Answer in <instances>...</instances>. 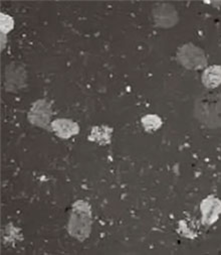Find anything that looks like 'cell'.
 <instances>
[{
    "instance_id": "obj_1",
    "label": "cell",
    "mask_w": 221,
    "mask_h": 255,
    "mask_svg": "<svg viewBox=\"0 0 221 255\" xmlns=\"http://www.w3.org/2000/svg\"><path fill=\"white\" fill-rule=\"evenodd\" d=\"M93 213L90 204L78 200L74 203L68 223L70 235L78 241L85 240L91 234Z\"/></svg>"
},
{
    "instance_id": "obj_2",
    "label": "cell",
    "mask_w": 221,
    "mask_h": 255,
    "mask_svg": "<svg viewBox=\"0 0 221 255\" xmlns=\"http://www.w3.org/2000/svg\"><path fill=\"white\" fill-rule=\"evenodd\" d=\"M195 115L210 128L221 127V95L206 94L199 97L195 103Z\"/></svg>"
},
{
    "instance_id": "obj_3",
    "label": "cell",
    "mask_w": 221,
    "mask_h": 255,
    "mask_svg": "<svg viewBox=\"0 0 221 255\" xmlns=\"http://www.w3.org/2000/svg\"><path fill=\"white\" fill-rule=\"evenodd\" d=\"M177 60L186 69L200 70L206 67L205 53L193 44H186L177 52Z\"/></svg>"
},
{
    "instance_id": "obj_4",
    "label": "cell",
    "mask_w": 221,
    "mask_h": 255,
    "mask_svg": "<svg viewBox=\"0 0 221 255\" xmlns=\"http://www.w3.org/2000/svg\"><path fill=\"white\" fill-rule=\"evenodd\" d=\"M52 115V105L46 100H38L30 108L27 117L31 124L48 129Z\"/></svg>"
},
{
    "instance_id": "obj_5",
    "label": "cell",
    "mask_w": 221,
    "mask_h": 255,
    "mask_svg": "<svg viewBox=\"0 0 221 255\" xmlns=\"http://www.w3.org/2000/svg\"><path fill=\"white\" fill-rule=\"evenodd\" d=\"M200 211L204 225L214 224L221 215V200L212 195L206 197L200 204Z\"/></svg>"
},
{
    "instance_id": "obj_6",
    "label": "cell",
    "mask_w": 221,
    "mask_h": 255,
    "mask_svg": "<svg viewBox=\"0 0 221 255\" xmlns=\"http://www.w3.org/2000/svg\"><path fill=\"white\" fill-rule=\"evenodd\" d=\"M153 18L157 26L168 28L178 21V14L175 7L169 3H159L153 9Z\"/></svg>"
},
{
    "instance_id": "obj_7",
    "label": "cell",
    "mask_w": 221,
    "mask_h": 255,
    "mask_svg": "<svg viewBox=\"0 0 221 255\" xmlns=\"http://www.w3.org/2000/svg\"><path fill=\"white\" fill-rule=\"evenodd\" d=\"M53 131L61 138L68 139L79 132V126L71 119H56L52 122Z\"/></svg>"
},
{
    "instance_id": "obj_8",
    "label": "cell",
    "mask_w": 221,
    "mask_h": 255,
    "mask_svg": "<svg viewBox=\"0 0 221 255\" xmlns=\"http://www.w3.org/2000/svg\"><path fill=\"white\" fill-rule=\"evenodd\" d=\"M202 83L207 89H215L221 85V66L213 65L206 68L202 74Z\"/></svg>"
},
{
    "instance_id": "obj_9",
    "label": "cell",
    "mask_w": 221,
    "mask_h": 255,
    "mask_svg": "<svg viewBox=\"0 0 221 255\" xmlns=\"http://www.w3.org/2000/svg\"><path fill=\"white\" fill-rule=\"evenodd\" d=\"M113 129L109 126H95L92 128L91 134L88 136V139L91 141H95L99 144L105 145L111 142Z\"/></svg>"
},
{
    "instance_id": "obj_10",
    "label": "cell",
    "mask_w": 221,
    "mask_h": 255,
    "mask_svg": "<svg viewBox=\"0 0 221 255\" xmlns=\"http://www.w3.org/2000/svg\"><path fill=\"white\" fill-rule=\"evenodd\" d=\"M141 123L147 131H154L159 129L162 125V120L159 116L150 114L146 115L141 119Z\"/></svg>"
},
{
    "instance_id": "obj_11",
    "label": "cell",
    "mask_w": 221,
    "mask_h": 255,
    "mask_svg": "<svg viewBox=\"0 0 221 255\" xmlns=\"http://www.w3.org/2000/svg\"><path fill=\"white\" fill-rule=\"evenodd\" d=\"M13 27V19L8 15L1 14V29L2 33H6Z\"/></svg>"
}]
</instances>
